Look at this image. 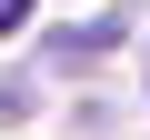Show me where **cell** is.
I'll list each match as a JSON object with an SVG mask.
<instances>
[{
  "instance_id": "obj_1",
  "label": "cell",
  "mask_w": 150,
  "mask_h": 140,
  "mask_svg": "<svg viewBox=\"0 0 150 140\" xmlns=\"http://www.w3.org/2000/svg\"><path fill=\"white\" fill-rule=\"evenodd\" d=\"M40 50H50V60H100V50H120V20H70V30H50Z\"/></svg>"
},
{
  "instance_id": "obj_2",
  "label": "cell",
  "mask_w": 150,
  "mask_h": 140,
  "mask_svg": "<svg viewBox=\"0 0 150 140\" xmlns=\"http://www.w3.org/2000/svg\"><path fill=\"white\" fill-rule=\"evenodd\" d=\"M40 100H30V80H0V120H30Z\"/></svg>"
},
{
  "instance_id": "obj_3",
  "label": "cell",
  "mask_w": 150,
  "mask_h": 140,
  "mask_svg": "<svg viewBox=\"0 0 150 140\" xmlns=\"http://www.w3.org/2000/svg\"><path fill=\"white\" fill-rule=\"evenodd\" d=\"M20 20H30V0H0V30H20Z\"/></svg>"
}]
</instances>
